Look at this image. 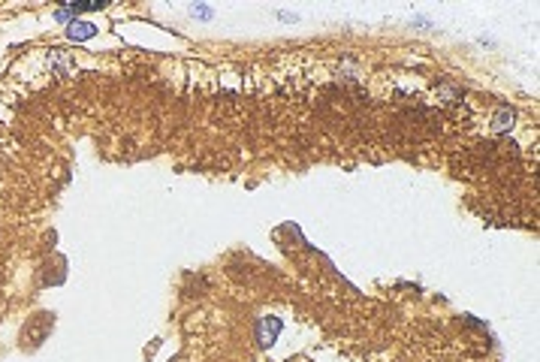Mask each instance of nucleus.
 Masks as SVG:
<instances>
[{
    "label": "nucleus",
    "mask_w": 540,
    "mask_h": 362,
    "mask_svg": "<svg viewBox=\"0 0 540 362\" xmlns=\"http://www.w3.org/2000/svg\"><path fill=\"white\" fill-rule=\"evenodd\" d=\"M284 329V323L278 320V317H263V320L257 323V341L263 344V347H272L275 338L281 335Z\"/></svg>",
    "instance_id": "f257e3e1"
},
{
    "label": "nucleus",
    "mask_w": 540,
    "mask_h": 362,
    "mask_svg": "<svg viewBox=\"0 0 540 362\" xmlns=\"http://www.w3.org/2000/svg\"><path fill=\"white\" fill-rule=\"evenodd\" d=\"M94 33H97V24H88V22H72V24H67V36H70L72 42H85Z\"/></svg>",
    "instance_id": "f03ea898"
},
{
    "label": "nucleus",
    "mask_w": 540,
    "mask_h": 362,
    "mask_svg": "<svg viewBox=\"0 0 540 362\" xmlns=\"http://www.w3.org/2000/svg\"><path fill=\"white\" fill-rule=\"evenodd\" d=\"M510 124H514V112H510V109H501V112L495 115V124H492V127L501 133V130H507Z\"/></svg>",
    "instance_id": "7ed1b4c3"
},
{
    "label": "nucleus",
    "mask_w": 540,
    "mask_h": 362,
    "mask_svg": "<svg viewBox=\"0 0 540 362\" xmlns=\"http://www.w3.org/2000/svg\"><path fill=\"white\" fill-rule=\"evenodd\" d=\"M194 13H196V15H203V18H212V9H206V6H196Z\"/></svg>",
    "instance_id": "20e7f679"
}]
</instances>
